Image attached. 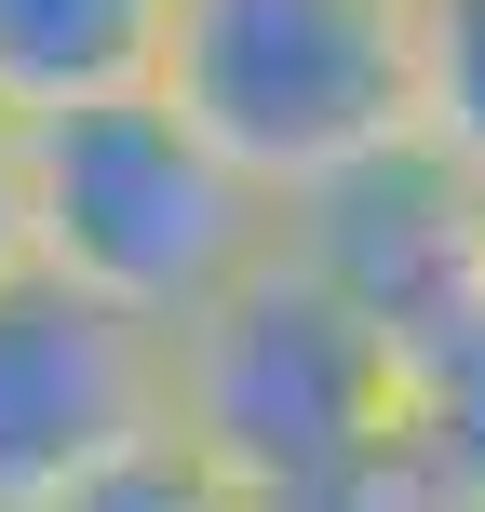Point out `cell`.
Listing matches in <instances>:
<instances>
[{"instance_id": "obj_5", "label": "cell", "mask_w": 485, "mask_h": 512, "mask_svg": "<svg viewBox=\"0 0 485 512\" xmlns=\"http://www.w3.org/2000/svg\"><path fill=\"white\" fill-rule=\"evenodd\" d=\"M283 256L324 270L337 297L378 324V351L418 378L445 337L485 324V176H459L445 149L405 135V149L324 176L310 203H283Z\"/></svg>"}, {"instance_id": "obj_3", "label": "cell", "mask_w": 485, "mask_h": 512, "mask_svg": "<svg viewBox=\"0 0 485 512\" xmlns=\"http://www.w3.org/2000/svg\"><path fill=\"white\" fill-rule=\"evenodd\" d=\"M405 418V364L378 351L351 297L297 256H256L230 297H203L176 324V445H203L230 486L283 499L310 472H337L351 445H378Z\"/></svg>"}, {"instance_id": "obj_2", "label": "cell", "mask_w": 485, "mask_h": 512, "mask_svg": "<svg viewBox=\"0 0 485 512\" xmlns=\"http://www.w3.org/2000/svg\"><path fill=\"white\" fill-rule=\"evenodd\" d=\"M162 95L270 203H310L418 135V0H189Z\"/></svg>"}, {"instance_id": "obj_11", "label": "cell", "mask_w": 485, "mask_h": 512, "mask_svg": "<svg viewBox=\"0 0 485 512\" xmlns=\"http://www.w3.org/2000/svg\"><path fill=\"white\" fill-rule=\"evenodd\" d=\"M27 270V122L0 108V283Z\"/></svg>"}, {"instance_id": "obj_9", "label": "cell", "mask_w": 485, "mask_h": 512, "mask_svg": "<svg viewBox=\"0 0 485 512\" xmlns=\"http://www.w3.org/2000/svg\"><path fill=\"white\" fill-rule=\"evenodd\" d=\"M54 512H270V499H256V486H230L203 445H149V459L95 472V486H81V499H54Z\"/></svg>"}, {"instance_id": "obj_10", "label": "cell", "mask_w": 485, "mask_h": 512, "mask_svg": "<svg viewBox=\"0 0 485 512\" xmlns=\"http://www.w3.org/2000/svg\"><path fill=\"white\" fill-rule=\"evenodd\" d=\"M405 418H418V432H432L445 459L485 486V324H472V337H445V351L405 378Z\"/></svg>"}, {"instance_id": "obj_8", "label": "cell", "mask_w": 485, "mask_h": 512, "mask_svg": "<svg viewBox=\"0 0 485 512\" xmlns=\"http://www.w3.org/2000/svg\"><path fill=\"white\" fill-rule=\"evenodd\" d=\"M418 149L485 176V0H418Z\"/></svg>"}, {"instance_id": "obj_6", "label": "cell", "mask_w": 485, "mask_h": 512, "mask_svg": "<svg viewBox=\"0 0 485 512\" xmlns=\"http://www.w3.org/2000/svg\"><path fill=\"white\" fill-rule=\"evenodd\" d=\"M189 0H0V108L54 122V108H108L149 95L176 54Z\"/></svg>"}, {"instance_id": "obj_4", "label": "cell", "mask_w": 485, "mask_h": 512, "mask_svg": "<svg viewBox=\"0 0 485 512\" xmlns=\"http://www.w3.org/2000/svg\"><path fill=\"white\" fill-rule=\"evenodd\" d=\"M149 445H176V337L54 270H14L0 283V512H54Z\"/></svg>"}, {"instance_id": "obj_1", "label": "cell", "mask_w": 485, "mask_h": 512, "mask_svg": "<svg viewBox=\"0 0 485 512\" xmlns=\"http://www.w3.org/2000/svg\"><path fill=\"white\" fill-rule=\"evenodd\" d=\"M283 243V203L189 122L176 95H108L27 122V270L135 310L176 337L203 297H230L256 256Z\"/></svg>"}, {"instance_id": "obj_7", "label": "cell", "mask_w": 485, "mask_h": 512, "mask_svg": "<svg viewBox=\"0 0 485 512\" xmlns=\"http://www.w3.org/2000/svg\"><path fill=\"white\" fill-rule=\"evenodd\" d=\"M270 512H485V486L459 459H445L418 418H391L378 445H351L337 472H310V486H283Z\"/></svg>"}]
</instances>
